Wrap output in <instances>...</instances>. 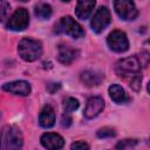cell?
Returning a JSON list of instances; mask_svg holds the SVG:
<instances>
[{
  "mask_svg": "<svg viewBox=\"0 0 150 150\" xmlns=\"http://www.w3.org/2000/svg\"><path fill=\"white\" fill-rule=\"evenodd\" d=\"M23 144V137L20 129L15 125H5L0 131V149H20Z\"/></svg>",
  "mask_w": 150,
  "mask_h": 150,
  "instance_id": "cell-1",
  "label": "cell"
},
{
  "mask_svg": "<svg viewBox=\"0 0 150 150\" xmlns=\"http://www.w3.org/2000/svg\"><path fill=\"white\" fill-rule=\"evenodd\" d=\"M18 53L22 60L27 62H33L41 56L42 45L38 40L25 38L18 45Z\"/></svg>",
  "mask_w": 150,
  "mask_h": 150,
  "instance_id": "cell-2",
  "label": "cell"
},
{
  "mask_svg": "<svg viewBox=\"0 0 150 150\" xmlns=\"http://www.w3.org/2000/svg\"><path fill=\"white\" fill-rule=\"evenodd\" d=\"M141 60L136 56H129L125 59H122L116 64V73L121 77L127 76H135L141 71Z\"/></svg>",
  "mask_w": 150,
  "mask_h": 150,
  "instance_id": "cell-3",
  "label": "cell"
},
{
  "mask_svg": "<svg viewBox=\"0 0 150 150\" xmlns=\"http://www.w3.org/2000/svg\"><path fill=\"white\" fill-rule=\"evenodd\" d=\"M57 32L64 33L74 39H80L84 35V30L71 16H63L57 23Z\"/></svg>",
  "mask_w": 150,
  "mask_h": 150,
  "instance_id": "cell-4",
  "label": "cell"
},
{
  "mask_svg": "<svg viewBox=\"0 0 150 150\" xmlns=\"http://www.w3.org/2000/svg\"><path fill=\"white\" fill-rule=\"evenodd\" d=\"M107 43L108 47L116 53H123L128 50L129 48V41L124 32L122 30H112L108 38H107Z\"/></svg>",
  "mask_w": 150,
  "mask_h": 150,
  "instance_id": "cell-5",
  "label": "cell"
},
{
  "mask_svg": "<svg viewBox=\"0 0 150 150\" xmlns=\"http://www.w3.org/2000/svg\"><path fill=\"white\" fill-rule=\"evenodd\" d=\"M114 8L123 20H134L138 14L132 0H114Z\"/></svg>",
  "mask_w": 150,
  "mask_h": 150,
  "instance_id": "cell-6",
  "label": "cell"
},
{
  "mask_svg": "<svg viewBox=\"0 0 150 150\" xmlns=\"http://www.w3.org/2000/svg\"><path fill=\"white\" fill-rule=\"evenodd\" d=\"M110 20H111V15L109 9L107 7H100L91 19V22H90L91 29L95 33L100 34L107 28V26L110 23Z\"/></svg>",
  "mask_w": 150,
  "mask_h": 150,
  "instance_id": "cell-7",
  "label": "cell"
},
{
  "mask_svg": "<svg viewBox=\"0 0 150 150\" xmlns=\"http://www.w3.org/2000/svg\"><path fill=\"white\" fill-rule=\"evenodd\" d=\"M29 23V15L25 8H18L7 22V28L11 30H23Z\"/></svg>",
  "mask_w": 150,
  "mask_h": 150,
  "instance_id": "cell-8",
  "label": "cell"
},
{
  "mask_svg": "<svg viewBox=\"0 0 150 150\" xmlns=\"http://www.w3.org/2000/svg\"><path fill=\"white\" fill-rule=\"evenodd\" d=\"M2 89L5 91H8L14 95H20V96H28L30 94V84L27 81L8 82L2 86Z\"/></svg>",
  "mask_w": 150,
  "mask_h": 150,
  "instance_id": "cell-9",
  "label": "cell"
},
{
  "mask_svg": "<svg viewBox=\"0 0 150 150\" xmlns=\"http://www.w3.org/2000/svg\"><path fill=\"white\" fill-rule=\"evenodd\" d=\"M103 108H104V101L102 97L100 96L90 97L84 109V116L87 118H94L103 110Z\"/></svg>",
  "mask_w": 150,
  "mask_h": 150,
  "instance_id": "cell-10",
  "label": "cell"
},
{
  "mask_svg": "<svg viewBox=\"0 0 150 150\" xmlns=\"http://www.w3.org/2000/svg\"><path fill=\"white\" fill-rule=\"evenodd\" d=\"M41 144L42 146H45L46 149H50V150H55V149H61L64 144V141L62 138V136H60L59 134H54V132H46L41 136Z\"/></svg>",
  "mask_w": 150,
  "mask_h": 150,
  "instance_id": "cell-11",
  "label": "cell"
},
{
  "mask_svg": "<svg viewBox=\"0 0 150 150\" xmlns=\"http://www.w3.org/2000/svg\"><path fill=\"white\" fill-rule=\"evenodd\" d=\"M96 5V0H77L75 14L79 19L86 20L91 14L94 7Z\"/></svg>",
  "mask_w": 150,
  "mask_h": 150,
  "instance_id": "cell-12",
  "label": "cell"
},
{
  "mask_svg": "<svg viewBox=\"0 0 150 150\" xmlns=\"http://www.w3.org/2000/svg\"><path fill=\"white\" fill-rule=\"evenodd\" d=\"M79 56V50L68 47V46H60L59 47V53H57V60L62 64H71Z\"/></svg>",
  "mask_w": 150,
  "mask_h": 150,
  "instance_id": "cell-13",
  "label": "cell"
},
{
  "mask_svg": "<svg viewBox=\"0 0 150 150\" xmlns=\"http://www.w3.org/2000/svg\"><path fill=\"white\" fill-rule=\"evenodd\" d=\"M39 124L42 128H52L55 124V111L49 104L42 108L39 116Z\"/></svg>",
  "mask_w": 150,
  "mask_h": 150,
  "instance_id": "cell-14",
  "label": "cell"
},
{
  "mask_svg": "<svg viewBox=\"0 0 150 150\" xmlns=\"http://www.w3.org/2000/svg\"><path fill=\"white\" fill-rule=\"evenodd\" d=\"M80 79H81L82 83H84L87 87H95L102 82L103 75L101 73H97L94 70H86V71L81 73Z\"/></svg>",
  "mask_w": 150,
  "mask_h": 150,
  "instance_id": "cell-15",
  "label": "cell"
},
{
  "mask_svg": "<svg viewBox=\"0 0 150 150\" xmlns=\"http://www.w3.org/2000/svg\"><path fill=\"white\" fill-rule=\"evenodd\" d=\"M108 91H109L110 98H111L114 102L118 103V104L124 103V102L128 101V97H127V94H125L124 89H123L121 86H118V84H111V86L109 87Z\"/></svg>",
  "mask_w": 150,
  "mask_h": 150,
  "instance_id": "cell-16",
  "label": "cell"
},
{
  "mask_svg": "<svg viewBox=\"0 0 150 150\" xmlns=\"http://www.w3.org/2000/svg\"><path fill=\"white\" fill-rule=\"evenodd\" d=\"M35 15L41 19V20H46L49 19L52 15V7L48 4H40L35 7Z\"/></svg>",
  "mask_w": 150,
  "mask_h": 150,
  "instance_id": "cell-17",
  "label": "cell"
},
{
  "mask_svg": "<svg viewBox=\"0 0 150 150\" xmlns=\"http://www.w3.org/2000/svg\"><path fill=\"white\" fill-rule=\"evenodd\" d=\"M80 103L76 98L74 97H67L64 101H63V109H64V112H71L74 110H76L79 108Z\"/></svg>",
  "mask_w": 150,
  "mask_h": 150,
  "instance_id": "cell-18",
  "label": "cell"
},
{
  "mask_svg": "<svg viewBox=\"0 0 150 150\" xmlns=\"http://www.w3.org/2000/svg\"><path fill=\"white\" fill-rule=\"evenodd\" d=\"M115 135H116L115 129H112V128H110V127L101 128V129L97 131V137H100V138H109V137H114Z\"/></svg>",
  "mask_w": 150,
  "mask_h": 150,
  "instance_id": "cell-19",
  "label": "cell"
},
{
  "mask_svg": "<svg viewBox=\"0 0 150 150\" xmlns=\"http://www.w3.org/2000/svg\"><path fill=\"white\" fill-rule=\"evenodd\" d=\"M9 8H11V6L7 1L0 0V22H2L6 19V16L9 12Z\"/></svg>",
  "mask_w": 150,
  "mask_h": 150,
  "instance_id": "cell-20",
  "label": "cell"
},
{
  "mask_svg": "<svg viewBox=\"0 0 150 150\" xmlns=\"http://www.w3.org/2000/svg\"><path fill=\"white\" fill-rule=\"evenodd\" d=\"M136 144H137V139H123L116 144V148L117 149H127V148H131Z\"/></svg>",
  "mask_w": 150,
  "mask_h": 150,
  "instance_id": "cell-21",
  "label": "cell"
},
{
  "mask_svg": "<svg viewBox=\"0 0 150 150\" xmlns=\"http://www.w3.org/2000/svg\"><path fill=\"white\" fill-rule=\"evenodd\" d=\"M141 82H142V76L141 75H135L131 77V81H130V87L134 89V90H139L141 89Z\"/></svg>",
  "mask_w": 150,
  "mask_h": 150,
  "instance_id": "cell-22",
  "label": "cell"
},
{
  "mask_svg": "<svg viewBox=\"0 0 150 150\" xmlns=\"http://www.w3.org/2000/svg\"><path fill=\"white\" fill-rule=\"evenodd\" d=\"M70 148H71V150H88L89 149V145L87 143L82 142V141H77V142L73 143L70 145Z\"/></svg>",
  "mask_w": 150,
  "mask_h": 150,
  "instance_id": "cell-23",
  "label": "cell"
},
{
  "mask_svg": "<svg viewBox=\"0 0 150 150\" xmlns=\"http://www.w3.org/2000/svg\"><path fill=\"white\" fill-rule=\"evenodd\" d=\"M61 88V84L60 83H55V82H53V83H48L47 84V90L50 93V94H54L56 90H59Z\"/></svg>",
  "mask_w": 150,
  "mask_h": 150,
  "instance_id": "cell-24",
  "label": "cell"
},
{
  "mask_svg": "<svg viewBox=\"0 0 150 150\" xmlns=\"http://www.w3.org/2000/svg\"><path fill=\"white\" fill-rule=\"evenodd\" d=\"M63 127H69L71 124V117L68 115V112H66V115L62 116V123H61Z\"/></svg>",
  "mask_w": 150,
  "mask_h": 150,
  "instance_id": "cell-25",
  "label": "cell"
},
{
  "mask_svg": "<svg viewBox=\"0 0 150 150\" xmlns=\"http://www.w3.org/2000/svg\"><path fill=\"white\" fill-rule=\"evenodd\" d=\"M19 1H21V2H26V1H28V0H19Z\"/></svg>",
  "mask_w": 150,
  "mask_h": 150,
  "instance_id": "cell-26",
  "label": "cell"
},
{
  "mask_svg": "<svg viewBox=\"0 0 150 150\" xmlns=\"http://www.w3.org/2000/svg\"><path fill=\"white\" fill-rule=\"evenodd\" d=\"M62 1H64V2H67V1H70V0H62Z\"/></svg>",
  "mask_w": 150,
  "mask_h": 150,
  "instance_id": "cell-27",
  "label": "cell"
}]
</instances>
